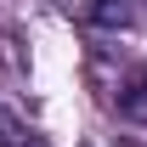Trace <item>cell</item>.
<instances>
[{"mask_svg":"<svg viewBox=\"0 0 147 147\" xmlns=\"http://www.w3.org/2000/svg\"><path fill=\"white\" fill-rule=\"evenodd\" d=\"M119 113H125V119H136V125L147 119V68H136V74H125V79H119Z\"/></svg>","mask_w":147,"mask_h":147,"instance_id":"1","label":"cell"},{"mask_svg":"<svg viewBox=\"0 0 147 147\" xmlns=\"http://www.w3.org/2000/svg\"><path fill=\"white\" fill-rule=\"evenodd\" d=\"M91 17L102 23V28H130V0H96Z\"/></svg>","mask_w":147,"mask_h":147,"instance_id":"2","label":"cell"},{"mask_svg":"<svg viewBox=\"0 0 147 147\" xmlns=\"http://www.w3.org/2000/svg\"><path fill=\"white\" fill-rule=\"evenodd\" d=\"M0 147H34V142H28V130H23V119H17V113H6V108H0Z\"/></svg>","mask_w":147,"mask_h":147,"instance_id":"3","label":"cell"}]
</instances>
